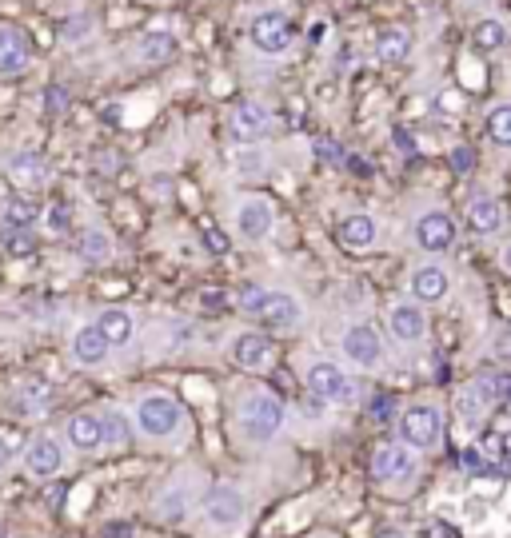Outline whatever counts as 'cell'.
Instances as JSON below:
<instances>
[{"label": "cell", "instance_id": "obj_1", "mask_svg": "<svg viewBox=\"0 0 511 538\" xmlns=\"http://www.w3.org/2000/svg\"><path fill=\"white\" fill-rule=\"evenodd\" d=\"M236 307L244 315H256L260 327L280 331V335L300 331V323H304V303L292 291H276V287H264V283H244L236 291Z\"/></svg>", "mask_w": 511, "mask_h": 538}, {"label": "cell", "instance_id": "obj_2", "mask_svg": "<svg viewBox=\"0 0 511 538\" xmlns=\"http://www.w3.org/2000/svg\"><path fill=\"white\" fill-rule=\"evenodd\" d=\"M132 423H136V435H144V439H152V443H172V439L184 435V423H188V419H184L180 399H172V395H164V391H148V395L136 399Z\"/></svg>", "mask_w": 511, "mask_h": 538}, {"label": "cell", "instance_id": "obj_3", "mask_svg": "<svg viewBox=\"0 0 511 538\" xmlns=\"http://www.w3.org/2000/svg\"><path fill=\"white\" fill-rule=\"evenodd\" d=\"M236 415H240V431H244L248 443H272L284 431V419H288L284 403L276 395H268V391H248L240 399Z\"/></svg>", "mask_w": 511, "mask_h": 538}, {"label": "cell", "instance_id": "obj_4", "mask_svg": "<svg viewBox=\"0 0 511 538\" xmlns=\"http://www.w3.org/2000/svg\"><path fill=\"white\" fill-rule=\"evenodd\" d=\"M396 431H400V443H408L420 455H432V451H440L448 423H444V411L436 403H412L400 411Z\"/></svg>", "mask_w": 511, "mask_h": 538}, {"label": "cell", "instance_id": "obj_5", "mask_svg": "<svg viewBox=\"0 0 511 538\" xmlns=\"http://www.w3.org/2000/svg\"><path fill=\"white\" fill-rule=\"evenodd\" d=\"M200 519L212 527V531H240L248 523V495L236 487V483H212L200 499Z\"/></svg>", "mask_w": 511, "mask_h": 538}, {"label": "cell", "instance_id": "obj_6", "mask_svg": "<svg viewBox=\"0 0 511 538\" xmlns=\"http://www.w3.org/2000/svg\"><path fill=\"white\" fill-rule=\"evenodd\" d=\"M420 467H424V455L412 451L408 443H380L376 455H372V479L380 487H408L420 479Z\"/></svg>", "mask_w": 511, "mask_h": 538}, {"label": "cell", "instance_id": "obj_7", "mask_svg": "<svg viewBox=\"0 0 511 538\" xmlns=\"http://www.w3.org/2000/svg\"><path fill=\"white\" fill-rule=\"evenodd\" d=\"M200 487H204V479H200V471H176L172 475V483L168 487H160V495H156V519L160 523H184L188 515H192V507H200Z\"/></svg>", "mask_w": 511, "mask_h": 538}, {"label": "cell", "instance_id": "obj_8", "mask_svg": "<svg viewBox=\"0 0 511 538\" xmlns=\"http://www.w3.org/2000/svg\"><path fill=\"white\" fill-rule=\"evenodd\" d=\"M304 383H308V395H316L320 403H352L356 399V379L336 359H312L304 371Z\"/></svg>", "mask_w": 511, "mask_h": 538}, {"label": "cell", "instance_id": "obj_9", "mask_svg": "<svg viewBox=\"0 0 511 538\" xmlns=\"http://www.w3.org/2000/svg\"><path fill=\"white\" fill-rule=\"evenodd\" d=\"M64 463H68V451H64V443L56 439V435H32L28 443H24V451H20V467H24V475L28 479H56L60 471H64Z\"/></svg>", "mask_w": 511, "mask_h": 538}, {"label": "cell", "instance_id": "obj_10", "mask_svg": "<svg viewBox=\"0 0 511 538\" xmlns=\"http://www.w3.org/2000/svg\"><path fill=\"white\" fill-rule=\"evenodd\" d=\"M340 351L360 371H376L384 363V339L372 323H348L344 335H340Z\"/></svg>", "mask_w": 511, "mask_h": 538}, {"label": "cell", "instance_id": "obj_11", "mask_svg": "<svg viewBox=\"0 0 511 538\" xmlns=\"http://www.w3.org/2000/svg\"><path fill=\"white\" fill-rule=\"evenodd\" d=\"M64 447L76 455H100L108 451V427L100 411H76L64 423Z\"/></svg>", "mask_w": 511, "mask_h": 538}, {"label": "cell", "instance_id": "obj_12", "mask_svg": "<svg viewBox=\"0 0 511 538\" xmlns=\"http://www.w3.org/2000/svg\"><path fill=\"white\" fill-rule=\"evenodd\" d=\"M232 224H236V236H240V240L264 244V240L272 236V228H276V208H272V200H264V196H244V200L236 204Z\"/></svg>", "mask_w": 511, "mask_h": 538}, {"label": "cell", "instance_id": "obj_13", "mask_svg": "<svg viewBox=\"0 0 511 538\" xmlns=\"http://www.w3.org/2000/svg\"><path fill=\"white\" fill-rule=\"evenodd\" d=\"M292 40H296V24H292L284 12H276V8L256 12V20H252V44H256L260 52L280 56V52H288Z\"/></svg>", "mask_w": 511, "mask_h": 538}, {"label": "cell", "instance_id": "obj_14", "mask_svg": "<svg viewBox=\"0 0 511 538\" xmlns=\"http://www.w3.org/2000/svg\"><path fill=\"white\" fill-rule=\"evenodd\" d=\"M388 331H392L396 343L416 347V343L428 339V311H424L416 299H396V303L388 307Z\"/></svg>", "mask_w": 511, "mask_h": 538}, {"label": "cell", "instance_id": "obj_15", "mask_svg": "<svg viewBox=\"0 0 511 538\" xmlns=\"http://www.w3.org/2000/svg\"><path fill=\"white\" fill-rule=\"evenodd\" d=\"M268 128H272V112L264 104H256V100L236 104L232 116H228V136L236 144H260L268 136Z\"/></svg>", "mask_w": 511, "mask_h": 538}, {"label": "cell", "instance_id": "obj_16", "mask_svg": "<svg viewBox=\"0 0 511 538\" xmlns=\"http://www.w3.org/2000/svg\"><path fill=\"white\" fill-rule=\"evenodd\" d=\"M416 244H420V252H432V256H440V252H448L452 244H456V220L444 212V208H428L420 220H416Z\"/></svg>", "mask_w": 511, "mask_h": 538}, {"label": "cell", "instance_id": "obj_17", "mask_svg": "<svg viewBox=\"0 0 511 538\" xmlns=\"http://www.w3.org/2000/svg\"><path fill=\"white\" fill-rule=\"evenodd\" d=\"M408 291L420 307H432V303H444L452 295V271L444 264H420L408 275Z\"/></svg>", "mask_w": 511, "mask_h": 538}, {"label": "cell", "instance_id": "obj_18", "mask_svg": "<svg viewBox=\"0 0 511 538\" xmlns=\"http://www.w3.org/2000/svg\"><path fill=\"white\" fill-rule=\"evenodd\" d=\"M68 355H72V363L76 367H104L108 363V355H112V343L104 339V331L96 327V323H80L76 331H72V339H68Z\"/></svg>", "mask_w": 511, "mask_h": 538}, {"label": "cell", "instance_id": "obj_19", "mask_svg": "<svg viewBox=\"0 0 511 538\" xmlns=\"http://www.w3.org/2000/svg\"><path fill=\"white\" fill-rule=\"evenodd\" d=\"M232 363L244 367V371H268L272 367V339L264 331H240L228 347Z\"/></svg>", "mask_w": 511, "mask_h": 538}, {"label": "cell", "instance_id": "obj_20", "mask_svg": "<svg viewBox=\"0 0 511 538\" xmlns=\"http://www.w3.org/2000/svg\"><path fill=\"white\" fill-rule=\"evenodd\" d=\"M464 224H468L472 236H484L488 240V236H500L508 228V212H504V204L496 196H476L468 204V212H464Z\"/></svg>", "mask_w": 511, "mask_h": 538}, {"label": "cell", "instance_id": "obj_21", "mask_svg": "<svg viewBox=\"0 0 511 538\" xmlns=\"http://www.w3.org/2000/svg\"><path fill=\"white\" fill-rule=\"evenodd\" d=\"M32 64V44L20 28H0V76H20Z\"/></svg>", "mask_w": 511, "mask_h": 538}, {"label": "cell", "instance_id": "obj_22", "mask_svg": "<svg viewBox=\"0 0 511 538\" xmlns=\"http://www.w3.org/2000/svg\"><path fill=\"white\" fill-rule=\"evenodd\" d=\"M336 236H340L344 248H352V252H368V248L380 240V224H376V216H368V212H352V216L340 220Z\"/></svg>", "mask_w": 511, "mask_h": 538}, {"label": "cell", "instance_id": "obj_23", "mask_svg": "<svg viewBox=\"0 0 511 538\" xmlns=\"http://www.w3.org/2000/svg\"><path fill=\"white\" fill-rule=\"evenodd\" d=\"M96 327L104 331V339H108L112 347H124V343H132V335H136V315H132L128 307H104V311L96 315Z\"/></svg>", "mask_w": 511, "mask_h": 538}, {"label": "cell", "instance_id": "obj_24", "mask_svg": "<svg viewBox=\"0 0 511 538\" xmlns=\"http://www.w3.org/2000/svg\"><path fill=\"white\" fill-rule=\"evenodd\" d=\"M76 256H80V264H88V268H104V264L112 260V236H108L104 228H84V232L76 236Z\"/></svg>", "mask_w": 511, "mask_h": 538}, {"label": "cell", "instance_id": "obj_25", "mask_svg": "<svg viewBox=\"0 0 511 538\" xmlns=\"http://www.w3.org/2000/svg\"><path fill=\"white\" fill-rule=\"evenodd\" d=\"M8 176H12L20 188H40V184L48 180V164H44V156H36V152H16V156H8Z\"/></svg>", "mask_w": 511, "mask_h": 538}, {"label": "cell", "instance_id": "obj_26", "mask_svg": "<svg viewBox=\"0 0 511 538\" xmlns=\"http://www.w3.org/2000/svg\"><path fill=\"white\" fill-rule=\"evenodd\" d=\"M408 52H412V32L408 28H384L376 36V56L384 64H400V60H408Z\"/></svg>", "mask_w": 511, "mask_h": 538}, {"label": "cell", "instance_id": "obj_27", "mask_svg": "<svg viewBox=\"0 0 511 538\" xmlns=\"http://www.w3.org/2000/svg\"><path fill=\"white\" fill-rule=\"evenodd\" d=\"M100 415H104V427H108V447H132V439H136V423L128 419V411H120V407H104Z\"/></svg>", "mask_w": 511, "mask_h": 538}, {"label": "cell", "instance_id": "obj_28", "mask_svg": "<svg viewBox=\"0 0 511 538\" xmlns=\"http://www.w3.org/2000/svg\"><path fill=\"white\" fill-rule=\"evenodd\" d=\"M172 52H176V40L168 32H144L140 36V60L164 64V60H172Z\"/></svg>", "mask_w": 511, "mask_h": 538}, {"label": "cell", "instance_id": "obj_29", "mask_svg": "<svg viewBox=\"0 0 511 538\" xmlns=\"http://www.w3.org/2000/svg\"><path fill=\"white\" fill-rule=\"evenodd\" d=\"M36 216H40V212H36L32 200H8V204H4V228H8V232H28V228L36 224Z\"/></svg>", "mask_w": 511, "mask_h": 538}, {"label": "cell", "instance_id": "obj_30", "mask_svg": "<svg viewBox=\"0 0 511 538\" xmlns=\"http://www.w3.org/2000/svg\"><path fill=\"white\" fill-rule=\"evenodd\" d=\"M472 40H476V48L496 52V48L508 44V28H504V20H480L476 32H472Z\"/></svg>", "mask_w": 511, "mask_h": 538}, {"label": "cell", "instance_id": "obj_31", "mask_svg": "<svg viewBox=\"0 0 511 538\" xmlns=\"http://www.w3.org/2000/svg\"><path fill=\"white\" fill-rule=\"evenodd\" d=\"M488 136L496 148H511V104H496L488 112Z\"/></svg>", "mask_w": 511, "mask_h": 538}, {"label": "cell", "instance_id": "obj_32", "mask_svg": "<svg viewBox=\"0 0 511 538\" xmlns=\"http://www.w3.org/2000/svg\"><path fill=\"white\" fill-rule=\"evenodd\" d=\"M68 224H72V216H68V208H64V204H48V208H44V232L64 236V232H68Z\"/></svg>", "mask_w": 511, "mask_h": 538}, {"label": "cell", "instance_id": "obj_33", "mask_svg": "<svg viewBox=\"0 0 511 538\" xmlns=\"http://www.w3.org/2000/svg\"><path fill=\"white\" fill-rule=\"evenodd\" d=\"M4 252H8L12 260H28L36 248H32V236H28V232H4Z\"/></svg>", "mask_w": 511, "mask_h": 538}, {"label": "cell", "instance_id": "obj_34", "mask_svg": "<svg viewBox=\"0 0 511 538\" xmlns=\"http://www.w3.org/2000/svg\"><path fill=\"white\" fill-rule=\"evenodd\" d=\"M236 168L244 172V176H260L264 168H268V160H264V148H248V152H240V160H236Z\"/></svg>", "mask_w": 511, "mask_h": 538}, {"label": "cell", "instance_id": "obj_35", "mask_svg": "<svg viewBox=\"0 0 511 538\" xmlns=\"http://www.w3.org/2000/svg\"><path fill=\"white\" fill-rule=\"evenodd\" d=\"M88 32H92V20H88V16H72V20H64V28H60L64 44H80Z\"/></svg>", "mask_w": 511, "mask_h": 538}, {"label": "cell", "instance_id": "obj_36", "mask_svg": "<svg viewBox=\"0 0 511 538\" xmlns=\"http://www.w3.org/2000/svg\"><path fill=\"white\" fill-rule=\"evenodd\" d=\"M452 168L456 172H472L476 168V152L472 148H452Z\"/></svg>", "mask_w": 511, "mask_h": 538}, {"label": "cell", "instance_id": "obj_37", "mask_svg": "<svg viewBox=\"0 0 511 538\" xmlns=\"http://www.w3.org/2000/svg\"><path fill=\"white\" fill-rule=\"evenodd\" d=\"M20 463V455H16V447L8 443V439H0V475H8L12 467Z\"/></svg>", "mask_w": 511, "mask_h": 538}, {"label": "cell", "instance_id": "obj_38", "mask_svg": "<svg viewBox=\"0 0 511 538\" xmlns=\"http://www.w3.org/2000/svg\"><path fill=\"white\" fill-rule=\"evenodd\" d=\"M44 104H48V112H64L68 108V92L64 88H48L44 92Z\"/></svg>", "mask_w": 511, "mask_h": 538}, {"label": "cell", "instance_id": "obj_39", "mask_svg": "<svg viewBox=\"0 0 511 538\" xmlns=\"http://www.w3.org/2000/svg\"><path fill=\"white\" fill-rule=\"evenodd\" d=\"M500 268H504V271L511 275V240L504 244V252H500Z\"/></svg>", "mask_w": 511, "mask_h": 538}, {"label": "cell", "instance_id": "obj_40", "mask_svg": "<svg viewBox=\"0 0 511 538\" xmlns=\"http://www.w3.org/2000/svg\"><path fill=\"white\" fill-rule=\"evenodd\" d=\"M376 538H412L408 531H400V527H388V531H380Z\"/></svg>", "mask_w": 511, "mask_h": 538}, {"label": "cell", "instance_id": "obj_41", "mask_svg": "<svg viewBox=\"0 0 511 538\" xmlns=\"http://www.w3.org/2000/svg\"><path fill=\"white\" fill-rule=\"evenodd\" d=\"M440 108H460V96H440Z\"/></svg>", "mask_w": 511, "mask_h": 538}, {"label": "cell", "instance_id": "obj_42", "mask_svg": "<svg viewBox=\"0 0 511 538\" xmlns=\"http://www.w3.org/2000/svg\"><path fill=\"white\" fill-rule=\"evenodd\" d=\"M464 4H476V0H464Z\"/></svg>", "mask_w": 511, "mask_h": 538}]
</instances>
